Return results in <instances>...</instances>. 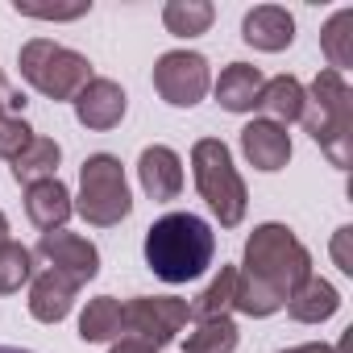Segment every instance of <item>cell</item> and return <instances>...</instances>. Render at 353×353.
Here are the masks:
<instances>
[{"label": "cell", "mask_w": 353, "mask_h": 353, "mask_svg": "<svg viewBox=\"0 0 353 353\" xmlns=\"http://www.w3.org/2000/svg\"><path fill=\"white\" fill-rule=\"evenodd\" d=\"M312 274V254L307 245L279 221H266L250 233L245 241V262L237 270V291L233 307L241 316H274L287 307L291 291Z\"/></svg>", "instance_id": "obj_1"}, {"label": "cell", "mask_w": 353, "mask_h": 353, "mask_svg": "<svg viewBox=\"0 0 353 353\" xmlns=\"http://www.w3.org/2000/svg\"><path fill=\"white\" fill-rule=\"evenodd\" d=\"M216 233L196 212H166L145 229V266L162 283H192L212 266Z\"/></svg>", "instance_id": "obj_2"}, {"label": "cell", "mask_w": 353, "mask_h": 353, "mask_svg": "<svg viewBox=\"0 0 353 353\" xmlns=\"http://www.w3.org/2000/svg\"><path fill=\"white\" fill-rule=\"evenodd\" d=\"M299 121L332 166H353V88L345 83V75L324 67L312 79V88H303Z\"/></svg>", "instance_id": "obj_3"}, {"label": "cell", "mask_w": 353, "mask_h": 353, "mask_svg": "<svg viewBox=\"0 0 353 353\" xmlns=\"http://www.w3.org/2000/svg\"><path fill=\"white\" fill-rule=\"evenodd\" d=\"M192 174H196V188H200L204 204L221 221V229H237L245 221L250 192H245V179L237 174L233 154L221 137H200L192 145Z\"/></svg>", "instance_id": "obj_4"}, {"label": "cell", "mask_w": 353, "mask_h": 353, "mask_svg": "<svg viewBox=\"0 0 353 353\" xmlns=\"http://www.w3.org/2000/svg\"><path fill=\"white\" fill-rule=\"evenodd\" d=\"M21 63V75L34 92H42L46 100L63 104V100H75L88 83H92V63L88 54L71 50V46H59L50 38H30L17 54Z\"/></svg>", "instance_id": "obj_5"}, {"label": "cell", "mask_w": 353, "mask_h": 353, "mask_svg": "<svg viewBox=\"0 0 353 353\" xmlns=\"http://www.w3.org/2000/svg\"><path fill=\"white\" fill-rule=\"evenodd\" d=\"M71 204L96 229H112V225H121L133 212L125 166H121L117 154H88L83 158V166H79V196Z\"/></svg>", "instance_id": "obj_6"}, {"label": "cell", "mask_w": 353, "mask_h": 353, "mask_svg": "<svg viewBox=\"0 0 353 353\" xmlns=\"http://www.w3.org/2000/svg\"><path fill=\"white\" fill-rule=\"evenodd\" d=\"M188 320H192V303L179 295H137L125 303V332L150 345L154 353L174 345V336L183 332Z\"/></svg>", "instance_id": "obj_7"}, {"label": "cell", "mask_w": 353, "mask_h": 353, "mask_svg": "<svg viewBox=\"0 0 353 353\" xmlns=\"http://www.w3.org/2000/svg\"><path fill=\"white\" fill-rule=\"evenodd\" d=\"M212 88V71L208 59L196 50H166L154 63V92L170 104V108H196Z\"/></svg>", "instance_id": "obj_8"}, {"label": "cell", "mask_w": 353, "mask_h": 353, "mask_svg": "<svg viewBox=\"0 0 353 353\" xmlns=\"http://www.w3.org/2000/svg\"><path fill=\"white\" fill-rule=\"evenodd\" d=\"M38 258H46V266H50V270H59V274L75 279L79 287H83V283H92V279L100 274V250H96L88 237L67 233V229L42 233V241H38Z\"/></svg>", "instance_id": "obj_9"}, {"label": "cell", "mask_w": 353, "mask_h": 353, "mask_svg": "<svg viewBox=\"0 0 353 353\" xmlns=\"http://www.w3.org/2000/svg\"><path fill=\"white\" fill-rule=\"evenodd\" d=\"M75 104V121L92 133H108L125 121V108H129V96L117 79H104V75H92V83L71 100Z\"/></svg>", "instance_id": "obj_10"}, {"label": "cell", "mask_w": 353, "mask_h": 353, "mask_svg": "<svg viewBox=\"0 0 353 353\" xmlns=\"http://www.w3.org/2000/svg\"><path fill=\"white\" fill-rule=\"evenodd\" d=\"M137 179H141V192L150 200H158V204L179 200V192H183V158L170 145H145L141 158H137Z\"/></svg>", "instance_id": "obj_11"}, {"label": "cell", "mask_w": 353, "mask_h": 353, "mask_svg": "<svg viewBox=\"0 0 353 353\" xmlns=\"http://www.w3.org/2000/svg\"><path fill=\"white\" fill-rule=\"evenodd\" d=\"M241 154L250 158V166L274 174V170H283L291 162V133L283 125L266 121V117L262 121H250L241 129Z\"/></svg>", "instance_id": "obj_12"}, {"label": "cell", "mask_w": 353, "mask_h": 353, "mask_svg": "<svg viewBox=\"0 0 353 353\" xmlns=\"http://www.w3.org/2000/svg\"><path fill=\"white\" fill-rule=\"evenodd\" d=\"M241 38L254 46V50H266V54H279L295 42V17L283 9V5H258L241 17Z\"/></svg>", "instance_id": "obj_13"}, {"label": "cell", "mask_w": 353, "mask_h": 353, "mask_svg": "<svg viewBox=\"0 0 353 353\" xmlns=\"http://www.w3.org/2000/svg\"><path fill=\"white\" fill-rule=\"evenodd\" d=\"M75 295H79V283L46 266V270L34 279V287H30V316L42 320V324H59V320L71 316Z\"/></svg>", "instance_id": "obj_14"}, {"label": "cell", "mask_w": 353, "mask_h": 353, "mask_svg": "<svg viewBox=\"0 0 353 353\" xmlns=\"http://www.w3.org/2000/svg\"><path fill=\"white\" fill-rule=\"evenodd\" d=\"M75 204H71V192L63 179H42V183H30L26 188V216L42 229V233H54L71 221Z\"/></svg>", "instance_id": "obj_15"}, {"label": "cell", "mask_w": 353, "mask_h": 353, "mask_svg": "<svg viewBox=\"0 0 353 353\" xmlns=\"http://www.w3.org/2000/svg\"><path fill=\"white\" fill-rule=\"evenodd\" d=\"M262 83H266V75L254 63H229L221 71V79L212 83V92H216V104L225 112H254L258 96H262Z\"/></svg>", "instance_id": "obj_16"}, {"label": "cell", "mask_w": 353, "mask_h": 353, "mask_svg": "<svg viewBox=\"0 0 353 353\" xmlns=\"http://www.w3.org/2000/svg\"><path fill=\"white\" fill-rule=\"evenodd\" d=\"M336 307H341V291L328 279H316V274H307L287 299V316L299 320V324H324V320L336 316Z\"/></svg>", "instance_id": "obj_17"}, {"label": "cell", "mask_w": 353, "mask_h": 353, "mask_svg": "<svg viewBox=\"0 0 353 353\" xmlns=\"http://www.w3.org/2000/svg\"><path fill=\"white\" fill-rule=\"evenodd\" d=\"M59 162H63V145L54 137H38L13 158V179L17 183H42V179H59Z\"/></svg>", "instance_id": "obj_18"}, {"label": "cell", "mask_w": 353, "mask_h": 353, "mask_svg": "<svg viewBox=\"0 0 353 353\" xmlns=\"http://www.w3.org/2000/svg\"><path fill=\"white\" fill-rule=\"evenodd\" d=\"M258 108L266 112V121H274V125H291V121H299V112H303V83L295 79V75H274V79H266L262 83V96H258Z\"/></svg>", "instance_id": "obj_19"}, {"label": "cell", "mask_w": 353, "mask_h": 353, "mask_svg": "<svg viewBox=\"0 0 353 353\" xmlns=\"http://www.w3.org/2000/svg\"><path fill=\"white\" fill-rule=\"evenodd\" d=\"M125 332V303L112 295H96L88 299L83 316H79V341L100 345V341H117Z\"/></svg>", "instance_id": "obj_20"}, {"label": "cell", "mask_w": 353, "mask_h": 353, "mask_svg": "<svg viewBox=\"0 0 353 353\" xmlns=\"http://www.w3.org/2000/svg\"><path fill=\"white\" fill-rule=\"evenodd\" d=\"M212 21H216V9L208 0H166L162 9V26L174 38H200L212 30Z\"/></svg>", "instance_id": "obj_21"}, {"label": "cell", "mask_w": 353, "mask_h": 353, "mask_svg": "<svg viewBox=\"0 0 353 353\" xmlns=\"http://www.w3.org/2000/svg\"><path fill=\"white\" fill-rule=\"evenodd\" d=\"M320 50L328 59V71L345 75L353 67V9H336L320 30Z\"/></svg>", "instance_id": "obj_22"}, {"label": "cell", "mask_w": 353, "mask_h": 353, "mask_svg": "<svg viewBox=\"0 0 353 353\" xmlns=\"http://www.w3.org/2000/svg\"><path fill=\"white\" fill-rule=\"evenodd\" d=\"M241 341L233 316H212V320H196L188 341H183V353H233Z\"/></svg>", "instance_id": "obj_23"}, {"label": "cell", "mask_w": 353, "mask_h": 353, "mask_svg": "<svg viewBox=\"0 0 353 353\" xmlns=\"http://www.w3.org/2000/svg\"><path fill=\"white\" fill-rule=\"evenodd\" d=\"M233 291H237V266H221L216 279L196 295V303H192V320L229 316V312H233Z\"/></svg>", "instance_id": "obj_24"}, {"label": "cell", "mask_w": 353, "mask_h": 353, "mask_svg": "<svg viewBox=\"0 0 353 353\" xmlns=\"http://www.w3.org/2000/svg\"><path fill=\"white\" fill-rule=\"evenodd\" d=\"M30 274H34V250L21 241H0V295L21 291Z\"/></svg>", "instance_id": "obj_25"}, {"label": "cell", "mask_w": 353, "mask_h": 353, "mask_svg": "<svg viewBox=\"0 0 353 353\" xmlns=\"http://www.w3.org/2000/svg\"><path fill=\"white\" fill-rule=\"evenodd\" d=\"M30 141H34V129L26 117H0V158L13 162Z\"/></svg>", "instance_id": "obj_26"}, {"label": "cell", "mask_w": 353, "mask_h": 353, "mask_svg": "<svg viewBox=\"0 0 353 353\" xmlns=\"http://www.w3.org/2000/svg\"><path fill=\"white\" fill-rule=\"evenodd\" d=\"M92 9V0H83V5H67V9H30V5H17L21 17H46V21H75Z\"/></svg>", "instance_id": "obj_27"}, {"label": "cell", "mask_w": 353, "mask_h": 353, "mask_svg": "<svg viewBox=\"0 0 353 353\" xmlns=\"http://www.w3.org/2000/svg\"><path fill=\"white\" fill-rule=\"evenodd\" d=\"M349 237H353V229H349V225H341V229L332 233V262H336V270H341V274H353V258H349Z\"/></svg>", "instance_id": "obj_28"}, {"label": "cell", "mask_w": 353, "mask_h": 353, "mask_svg": "<svg viewBox=\"0 0 353 353\" xmlns=\"http://www.w3.org/2000/svg\"><path fill=\"white\" fill-rule=\"evenodd\" d=\"M26 108V96L9 83V75L5 71H0V117H17Z\"/></svg>", "instance_id": "obj_29"}, {"label": "cell", "mask_w": 353, "mask_h": 353, "mask_svg": "<svg viewBox=\"0 0 353 353\" xmlns=\"http://www.w3.org/2000/svg\"><path fill=\"white\" fill-rule=\"evenodd\" d=\"M349 336H341V345H320V341H307V345H291V349H279V353H345Z\"/></svg>", "instance_id": "obj_30"}, {"label": "cell", "mask_w": 353, "mask_h": 353, "mask_svg": "<svg viewBox=\"0 0 353 353\" xmlns=\"http://www.w3.org/2000/svg\"><path fill=\"white\" fill-rule=\"evenodd\" d=\"M108 353H154V349H150V345H141V341H133V336H121Z\"/></svg>", "instance_id": "obj_31"}, {"label": "cell", "mask_w": 353, "mask_h": 353, "mask_svg": "<svg viewBox=\"0 0 353 353\" xmlns=\"http://www.w3.org/2000/svg\"><path fill=\"white\" fill-rule=\"evenodd\" d=\"M0 241H9V216L0 212Z\"/></svg>", "instance_id": "obj_32"}, {"label": "cell", "mask_w": 353, "mask_h": 353, "mask_svg": "<svg viewBox=\"0 0 353 353\" xmlns=\"http://www.w3.org/2000/svg\"><path fill=\"white\" fill-rule=\"evenodd\" d=\"M0 353H30V349H17V345H0Z\"/></svg>", "instance_id": "obj_33"}]
</instances>
